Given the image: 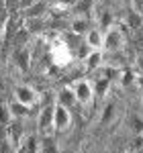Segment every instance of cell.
Segmentation results:
<instances>
[{
	"mask_svg": "<svg viewBox=\"0 0 143 153\" xmlns=\"http://www.w3.org/2000/svg\"><path fill=\"white\" fill-rule=\"evenodd\" d=\"M72 129V108L60 104L55 100V117H53V131L55 133H68Z\"/></svg>",
	"mask_w": 143,
	"mask_h": 153,
	"instance_id": "6da1fadb",
	"label": "cell"
},
{
	"mask_svg": "<svg viewBox=\"0 0 143 153\" xmlns=\"http://www.w3.org/2000/svg\"><path fill=\"white\" fill-rule=\"evenodd\" d=\"M49 55H51V61L55 63V65H68L72 61V49L68 43H63V41H55V43H51V49H49Z\"/></svg>",
	"mask_w": 143,
	"mask_h": 153,
	"instance_id": "7a4b0ae2",
	"label": "cell"
},
{
	"mask_svg": "<svg viewBox=\"0 0 143 153\" xmlns=\"http://www.w3.org/2000/svg\"><path fill=\"white\" fill-rule=\"evenodd\" d=\"M125 45V33H123V29L121 27H110L107 33H104V49L102 51H110V53H115V51H121Z\"/></svg>",
	"mask_w": 143,
	"mask_h": 153,
	"instance_id": "3957f363",
	"label": "cell"
},
{
	"mask_svg": "<svg viewBox=\"0 0 143 153\" xmlns=\"http://www.w3.org/2000/svg\"><path fill=\"white\" fill-rule=\"evenodd\" d=\"M72 90H74V94H76V100H78V104H90L92 102V98H94V84L90 82V80H76V84L72 86Z\"/></svg>",
	"mask_w": 143,
	"mask_h": 153,
	"instance_id": "277c9868",
	"label": "cell"
},
{
	"mask_svg": "<svg viewBox=\"0 0 143 153\" xmlns=\"http://www.w3.org/2000/svg\"><path fill=\"white\" fill-rule=\"evenodd\" d=\"M53 117H55V100L49 102V104H45L41 108V112H39L37 127H39V131H41L43 135H47L49 131L53 129Z\"/></svg>",
	"mask_w": 143,
	"mask_h": 153,
	"instance_id": "5b68a950",
	"label": "cell"
},
{
	"mask_svg": "<svg viewBox=\"0 0 143 153\" xmlns=\"http://www.w3.org/2000/svg\"><path fill=\"white\" fill-rule=\"evenodd\" d=\"M14 100H19L21 104H25V106H33L37 104V100H39V96H37V92L31 88V86H16L14 88Z\"/></svg>",
	"mask_w": 143,
	"mask_h": 153,
	"instance_id": "8992f818",
	"label": "cell"
},
{
	"mask_svg": "<svg viewBox=\"0 0 143 153\" xmlns=\"http://www.w3.org/2000/svg\"><path fill=\"white\" fill-rule=\"evenodd\" d=\"M21 141H23V125L12 120L10 125L6 127V143L10 145L12 153H16V149L21 147Z\"/></svg>",
	"mask_w": 143,
	"mask_h": 153,
	"instance_id": "52a82bcc",
	"label": "cell"
},
{
	"mask_svg": "<svg viewBox=\"0 0 143 153\" xmlns=\"http://www.w3.org/2000/svg\"><path fill=\"white\" fill-rule=\"evenodd\" d=\"M86 47L92 51H102L104 49V31L102 29H90L86 33Z\"/></svg>",
	"mask_w": 143,
	"mask_h": 153,
	"instance_id": "ba28073f",
	"label": "cell"
},
{
	"mask_svg": "<svg viewBox=\"0 0 143 153\" xmlns=\"http://www.w3.org/2000/svg\"><path fill=\"white\" fill-rule=\"evenodd\" d=\"M55 100H57L60 104L68 106V108H72L74 104H78V100H76V94H74V90H72L70 86H68V88H61L60 92H57V96H55Z\"/></svg>",
	"mask_w": 143,
	"mask_h": 153,
	"instance_id": "9c48e42d",
	"label": "cell"
},
{
	"mask_svg": "<svg viewBox=\"0 0 143 153\" xmlns=\"http://www.w3.org/2000/svg\"><path fill=\"white\" fill-rule=\"evenodd\" d=\"M14 117H12V110H10V104H6V102H2L0 104V125H4V127H8Z\"/></svg>",
	"mask_w": 143,
	"mask_h": 153,
	"instance_id": "30bf717a",
	"label": "cell"
},
{
	"mask_svg": "<svg viewBox=\"0 0 143 153\" xmlns=\"http://www.w3.org/2000/svg\"><path fill=\"white\" fill-rule=\"evenodd\" d=\"M100 61H102V51H92L88 57H86V70H96L98 65H100Z\"/></svg>",
	"mask_w": 143,
	"mask_h": 153,
	"instance_id": "8fae6325",
	"label": "cell"
},
{
	"mask_svg": "<svg viewBox=\"0 0 143 153\" xmlns=\"http://www.w3.org/2000/svg\"><path fill=\"white\" fill-rule=\"evenodd\" d=\"M10 110H12V117L19 118V117H27L31 112V106H25L19 100H14V102H10Z\"/></svg>",
	"mask_w": 143,
	"mask_h": 153,
	"instance_id": "7c38bea8",
	"label": "cell"
},
{
	"mask_svg": "<svg viewBox=\"0 0 143 153\" xmlns=\"http://www.w3.org/2000/svg\"><path fill=\"white\" fill-rule=\"evenodd\" d=\"M108 88H110V80L100 78V80H96L94 94H98V98H104V96H107V92H108Z\"/></svg>",
	"mask_w": 143,
	"mask_h": 153,
	"instance_id": "4fadbf2b",
	"label": "cell"
},
{
	"mask_svg": "<svg viewBox=\"0 0 143 153\" xmlns=\"http://www.w3.org/2000/svg\"><path fill=\"white\" fill-rule=\"evenodd\" d=\"M90 29H88V23L82 19H76L74 23H72V33H76V35H84V33H88Z\"/></svg>",
	"mask_w": 143,
	"mask_h": 153,
	"instance_id": "5bb4252c",
	"label": "cell"
},
{
	"mask_svg": "<svg viewBox=\"0 0 143 153\" xmlns=\"http://www.w3.org/2000/svg\"><path fill=\"white\" fill-rule=\"evenodd\" d=\"M16 61H19V63H21V70H27V65H29V53H27V51H19V53H16Z\"/></svg>",
	"mask_w": 143,
	"mask_h": 153,
	"instance_id": "9a60e30c",
	"label": "cell"
},
{
	"mask_svg": "<svg viewBox=\"0 0 143 153\" xmlns=\"http://www.w3.org/2000/svg\"><path fill=\"white\" fill-rule=\"evenodd\" d=\"M131 127H133V131H135L137 135H143V118L133 117L131 118Z\"/></svg>",
	"mask_w": 143,
	"mask_h": 153,
	"instance_id": "2e32d148",
	"label": "cell"
},
{
	"mask_svg": "<svg viewBox=\"0 0 143 153\" xmlns=\"http://www.w3.org/2000/svg\"><path fill=\"white\" fill-rule=\"evenodd\" d=\"M131 82H135V74H133L131 70H125L123 76H121V84H123V86H129Z\"/></svg>",
	"mask_w": 143,
	"mask_h": 153,
	"instance_id": "e0dca14e",
	"label": "cell"
},
{
	"mask_svg": "<svg viewBox=\"0 0 143 153\" xmlns=\"http://www.w3.org/2000/svg\"><path fill=\"white\" fill-rule=\"evenodd\" d=\"M129 25H131L133 29H137V27L141 25V14H139V12H133L131 16H129Z\"/></svg>",
	"mask_w": 143,
	"mask_h": 153,
	"instance_id": "ac0fdd59",
	"label": "cell"
},
{
	"mask_svg": "<svg viewBox=\"0 0 143 153\" xmlns=\"http://www.w3.org/2000/svg\"><path fill=\"white\" fill-rule=\"evenodd\" d=\"M110 117H112V106L108 104L107 108H104V117H102V125H107L108 120H110Z\"/></svg>",
	"mask_w": 143,
	"mask_h": 153,
	"instance_id": "d6986e66",
	"label": "cell"
},
{
	"mask_svg": "<svg viewBox=\"0 0 143 153\" xmlns=\"http://www.w3.org/2000/svg\"><path fill=\"white\" fill-rule=\"evenodd\" d=\"M133 6H135V10L141 14L143 12V0H133Z\"/></svg>",
	"mask_w": 143,
	"mask_h": 153,
	"instance_id": "ffe728a7",
	"label": "cell"
},
{
	"mask_svg": "<svg viewBox=\"0 0 143 153\" xmlns=\"http://www.w3.org/2000/svg\"><path fill=\"white\" fill-rule=\"evenodd\" d=\"M135 82H137V86L143 90V76H137V78H135Z\"/></svg>",
	"mask_w": 143,
	"mask_h": 153,
	"instance_id": "44dd1931",
	"label": "cell"
}]
</instances>
